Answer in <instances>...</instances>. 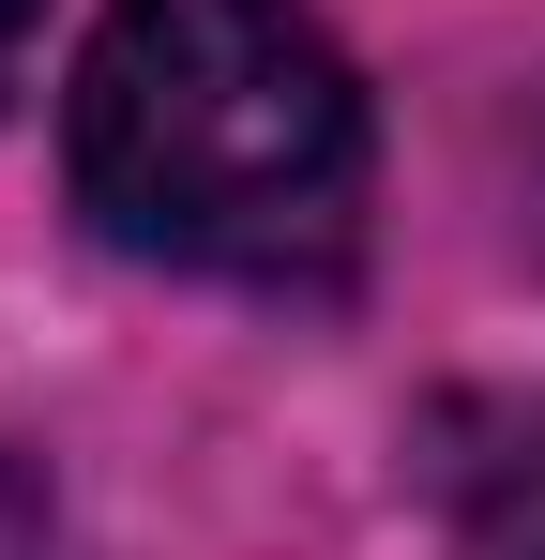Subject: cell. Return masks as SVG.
Segmentation results:
<instances>
[{"label":"cell","instance_id":"obj_2","mask_svg":"<svg viewBox=\"0 0 545 560\" xmlns=\"http://www.w3.org/2000/svg\"><path fill=\"white\" fill-rule=\"evenodd\" d=\"M469 560H545V409L500 424V455L469 469Z\"/></svg>","mask_w":545,"mask_h":560},{"label":"cell","instance_id":"obj_4","mask_svg":"<svg viewBox=\"0 0 545 560\" xmlns=\"http://www.w3.org/2000/svg\"><path fill=\"white\" fill-rule=\"evenodd\" d=\"M15 77H31V0H0V106H15Z\"/></svg>","mask_w":545,"mask_h":560},{"label":"cell","instance_id":"obj_1","mask_svg":"<svg viewBox=\"0 0 545 560\" xmlns=\"http://www.w3.org/2000/svg\"><path fill=\"white\" fill-rule=\"evenodd\" d=\"M77 212L212 288H334L363 258V77L288 0H106L61 92Z\"/></svg>","mask_w":545,"mask_h":560},{"label":"cell","instance_id":"obj_3","mask_svg":"<svg viewBox=\"0 0 545 560\" xmlns=\"http://www.w3.org/2000/svg\"><path fill=\"white\" fill-rule=\"evenodd\" d=\"M0 560H77V515H61V485L31 469V440H0Z\"/></svg>","mask_w":545,"mask_h":560}]
</instances>
